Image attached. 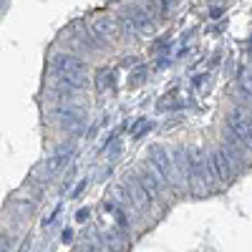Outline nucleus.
I'll return each instance as SVG.
<instances>
[{
  "mask_svg": "<svg viewBox=\"0 0 252 252\" xmlns=\"http://www.w3.org/2000/svg\"><path fill=\"white\" fill-rule=\"evenodd\" d=\"M86 217H89V209H81V212H78V217H76V220H78V222H83V220H86Z\"/></svg>",
  "mask_w": 252,
  "mask_h": 252,
  "instance_id": "nucleus-17",
  "label": "nucleus"
},
{
  "mask_svg": "<svg viewBox=\"0 0 252 252\" xmlns=\"http://www.w3.org/2000/svg\"><path fill=\"white\" fill-rule=\"evenodd\" d=\"M136 179L144 184V189L149 192V197H152V202H157L161 194H164V179L157 174V169L154 166H141L139 169V174H136Z\"/></svg>",
  "mask_w": 252,
  "mask_h": 252,
  "instance_id": "nucleus-5",
  "label": "nucleus"
},
{
  "mask_svg": "<svg viewBox=\"0 0 252 252\" xmlns=\"http://www.w3.org/2000/svg\"><path fill=\"white\" fill-rule=\"evenodd\" d=\"M126 189H129V204L134 207V209H146L152 204V197H149V192L144 189V184L134 177V179H129V184H126Z\"/></svg>",
  "mask_w": 252,
  "mask_h": 252,
  "instance_id": "nucleus-8",
  "label": "nucleus"
},
{
  "mask_svg": "<svg viewBox=\"0 0 252 252\" xmlns=\"http://www.w3.org/2000/svg\"><path fill=\"white\" fill-rule=\"evenodd\" d=\"M189 157H192V179L189 182L199 184V189H209L217 182L215 169H212V154H204L202 149H194V152H189Z\"/></svg>",
  "mask_w": 252,
  "mask_h": 252,
  "instance_id": "nucleus-3",
  "label": "nucleus"
},
{
  "mask_svg": "<svg viewBox=\"0 0 252 252\" xmlns=\"http://www.w3.org/2000/svg\"><path fill=\"white\" fill-rule=\"evenodd\" d=\"M237 83H240L242 94H247V96L252 98V71H240V76H237Z\"/></svg>",
  "mask_w": 252,
  "mask_h": 252,
  "instance_id": "nucleus-14",
  "label": "nucleus"
},
{
  "mask_svg": "<svg viewBox=\"0 0 252 252\" xmlns=\"http://www.w3.org/2000/svg\"><path fill=\"white\" fill-rule=\"evenodd\" d=\"M121 28H124V33H129V35H146V33H154L152 18H149V13H144V10L126 13V15L121 18Z\"/></svg>",
  "mask_w": 252,
  "mask_h": 252,
  "instance_id": "nucleus-4",
  "label": "nucleus"
},
{
  "mask_svg": "<svg viewBox=\"0 0 252 252\" xmlns=\"http://www.w3.org/2000/svg\"><path fill=\"white\" fill-rule=\"evenodd\" d=\"M71 154H73V149H71V146H61V149L53 154V159L48 161V166H51V169H61L63 164H68Z\"/></svg>",
  "mask_w": 252,
  "mask_h": 252,
  "instance_id": "nucleus-13",
  "label": "nucleus"
},
{
  "mask_svg": "<svg viewBox=\"0 0 252 252\" xmlns=\"http://www.w3.org/2000/svg\"><path fill=\"white\" fill-rule=\"evenodd\" d=\"M76 252H101L98 242H83L81 247H76Z\"/></svg>",
  "mask_w": 252,
  "mask_h": 252,
  "instance_id": "nucleus-16",
  "label": "nucleus"
},
{
  "mask_svg": "<svg viewBox=\"0 0 252 252\" xmlns=\"http://www.w3.org/2000/svg\"><path fill=\"white\" fill-rule=\"evenodd\" d=\"M56 114H58L61 126H63V129H68V131H76L78 126L83 124V114L76 106H61V109H56Z\"/></svg>",
  "mask_w": 252,
  "mask_h": 252,
  "instance_id": "nucleus-9",
  "label": "nucleus"
},
{
  "mask_svg": "<svg viewBox=\"0 0 252 252\" xmlns=\"http://www.w3.org/2000/svg\"><path fill=\"white\" fill-rule=\"evenodd\" d=\"M149 129H152V121L141 119V121H139V124L134 126V129H131V136H134V139H139V136H141L144 131H149Z\"/></svg>",
  "mask_w": 252,
  "mask_h": 252,
  "instance_id": "nucleus-15",
  "label": "nucleus"
},
{
  "mask_svg": "<svg viewBox=\"0 0 252 252\" xmlns=\"http://www.w3.org/2000/svg\"><path fill=\"white\" fill-rule=\"evenodd\" d=\"M91 28H94V33L98 38H114L116 35V23L111 18H96Z\"/></svg>",
  "mask_w": 252,
  "mask_h": 252,
  "instance_id": "nucleus-11",
  "label": "nucleus"
},
{
  "mask_svg": "<svg viewBox=\"0 0 252 252\" xmlns=\"http://www.w3.org/2000/svg\"><path fill=\"white\" fill-rule=\"evenodd\" d=\"M101 242L106 245L111 252H124V250H126V237H121V235H116V232L101 235Z\"/></svg>",
  "mask_w": 252,
  "mask_h": 252,
  "instance_id": "nucleus-12",
  "label": "nucleus"
},
{
  "mask_svg": "<svg viewBox=\"0 0 252 252\" xmlns=\"http://www.w3.org/2000/svg\"><path fill=\"white\" fill-rule=\"evenodd\" d=\"M212 169H215L217 182H229V179L235 177L237 164L229 159V154L224 149H217V152H212Z\"/></svg>",
  "mask_w": 252,
  "mask_h": 252,
  "instance_id": "nucleus-6",
  "label": "nucleus"
},
{
  "mask_svg": "<svg viewBox=\"0 0 252 252\" xmlns=\"http://www.w3.org/2000/svg\"><path fill=\"white\" fill-rule=\"evenodd\" d=\"M146 154H149V166H154L157 174H159L164 182L179 184V177H177V169H174V157L166 152V146H161V144H152Z\"/></svg>",
  "mask_w": 252,
  "mask_h": 252,
  "instance_id": "nucleus-1",
  "label": "nucleus"
},
{
  "mask_svg": "<svg viewBox=\"0 0 252 252\" xmlns=\"http://www.w3.org/2000/svg\"><path fill=\"white\" fill-rule=\"evenodd\" d=\"M227 129L235 139H240L247 149H252V109L237 106L227 116Z\"/></svg>",
  "mask_w": 252,
  "mask_h": 252,
  "instance_id": "nucleus-2",
  "label": "nucleus"
},
{
  "mask_svg": "<svg viewBox=\"0 0 252 252\" xmlns=\"http://www.w3.org/2000/svg\"><path fill=\"white\" fill-rule=\"evenodd\" d=\"M56 86L78 91V89L86 86V76H83V73H56Z\"/></svg>",
  "mask_w": 252,
  "mask_h": 252,
  "instance_id": "nucleus-10",
  "label": "nucleus"
},
{
  "mask_svg": "<svg viewBox=\"0 0 252 252\" xmlns=\"http://www.w3.org/2000/svg\"><path fill=\"white\" fill-rule=\"evenodd\" d=\"M53 71H56V73H83V71H86V63H83L78 56L58 53V56L53 58Z\"/></svg>",
  "mask_w": 252,
  "mask_h": 252,
  "instance_id": "nucleus-7",
  "label": "nucleus"
}]
</instances>
